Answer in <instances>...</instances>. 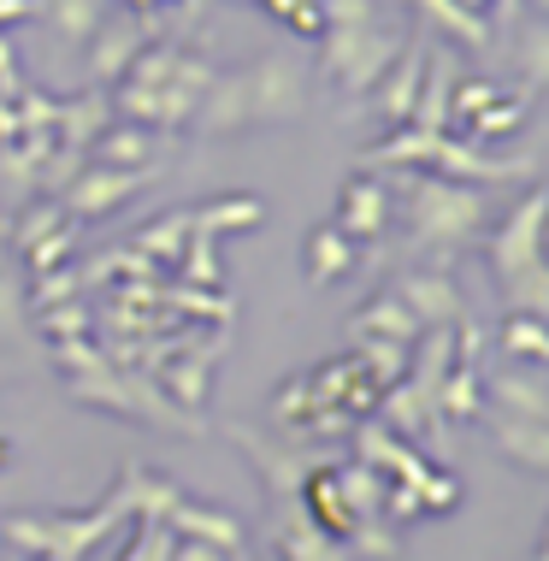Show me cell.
Wrapping results in <instances>:
<instances>
[{"label": "cell", "instance_id": "cell-1", "mask_svg": "<svg viewBox=\"0 0 549 561\" xmlns=\"http://www.w3.org/2000/svg\"><path fill=\"white\" fill-rule=\"evenodd\" d=\"M414 225H420V242H461L484 225V207L479 195L455 178H420L414 184Z\"/></svg>", "mask_w": 549, "mask_h": 561}, {"label": "cell", "instance_id": "cell-2", "mask_svg": "<svg viewBox=\"0 0 549 561\" xmlns=\"http://www.w3.org/2000/svg\"><path fill=\"white\" fill-rule=\"evenodd\" d=\"M544 207H549V190H538L531 202H521L508 214V225L496 231V272H502V284H521L531 266H544L538 261V242H544Z\"/></svg>", "mask_w": 549, "mask_h": 561}, {"label": "cell", "instance_id": "cell-3", "mask_svg": "<svg viewBox=\"0 0 549 561\" xmlns=\"http://www.w3.org/2000/svg\"><path fill=\"white\" fill-rule=\"evenodd\" d=\"M148 178H155V165H136V172H125V165H95V172H83L78 190H71V214H113V207L130 202Z\"/></svg>", "mask_w": 549, "mask_h": 561}, {"label": "cell", "instance_id": "cell-4", "mask_svg": "<svg viewBox=\"0 0 549 561\" xmlns=\"http://www.w3.org/2000/svg\"><path fill=\"white\" fill-rule=\"evenodd\" d=\"M479 420H491V432H496V444H502V455H508V461L549 473V426H544V420L508 414V408H491V414H479Z\"/></svg>", "mask_w": 549, "mask_h": 561}, {"label": "cell", "instance_id": "cell-5", "mask_svg": "<svg viewBox=\"0 0 549 561\" xmlns=\"http://www.w3.org/2000/svg\"><path fill=\"white\" fill-rule=\"evenodd\" d=\"M491 408H508V414H526V420H544L549 426V373L544 367H508L491 378Z\"/></svg>", "mask_w": 549, "mask_h": 561}, {"label": "cell", "instance_id": "cell-6", "mask_svg": "<svg viewBox=\"0 0 549 561\" xmlns=\"http://www.w3.org/2000/svg\"><path fill=\"white\" fill-rule=\"evenodd\" d=\"M338 231H348V237H378L385 231V207H390V195H385V184H378V178H355V184H348L343 195H338Z\"/></svg>", "mask_w": 549, "mask_h": 561}, {"label": "cell", "instance_id": "cell-7", "mask_svg": "<svg viewBox=\"0 0 549 561\" xmlns=\"http://www.w3.org/2000/svg\"><path fill=\"white\" fill-rule=\"evenodd\" d=\"M308 508H313L319 533H331V538H348V526H355V514H348V496H343V479H338V467H319V473L308 479Z\"/></svg>", "mask_w": 549, "mask_h": 561}, {"label": "cell", "instance_id": "cell-8", "mask_svg": "<svg viewBox=\"0 0 549 561\" xmlns=\"http://www.w3.org/2000/svg\"><path fill=\"white\" fill-rule=\"evenodd\" d=\"M402 301H408V313H414L420 325H449L455 320V284L449 278H408L402 284Z\"/></svg>", "mask_w": 549, "mask_h": 561}, {"label": "cell", "instance_id": "cell-9", "mask_svg": "<svg viewBox=\"0 0 549 561\" xmlns=\"http://www.w3.org/2000/svg\"><path fill=\"white\" fill-rule=\"evenodd\" d=\"M502 348H508L514 360H531V367H549V325L538 320V313L514 308L508 325H502Z\"/></svg>", "mask_w": 549, "mask_h": 561}, {"label": "cell", "instance_id": "cell-10", "mask_svg": "<svg viewBox=\"0 0 549 561\" xmlns=\"http://www.w3.org/2000/svg\"><path fill=\"white\" fill-rule=\"evenodd\" d=\"M308 272H313V284H331V278H343L348 266H355V237L338 231V225H325L313 242H308Z\"/></svg>", "mask_w": 549, "mask_h": 561}, {"label": "cell", "instance_id": "cell-11", "mask_svg": "<svg viewBox=\"0 0 549 561\" xmlns=\"http://www.w3.org/2000/svg\"><path fill=\"white\" fill-rule=\"evenodd\" d=\"M373 331H378V337H390V343H408V337H414V331H420V320H414V313H408V301L402 296H378V308H366L361 313V320H355V337H373Z\"/></svg>", "mask_w": 549, "mask_h": 561}, {"label": "cell", "instance_id": "cell-12", "mask_svg": "<svg viewBox=\"0 0 549 561\" xmlns=\"http://www.w3.org/2000/svg\"><path fill=\"white\" fill-rule=\"evenodd\" d=\"M95 154H101L95 165H155V148H148L142 130H113V136H101Z\"/></svg>", "mask_w": 549, "mask_h": 561}, {"label": "cell", "instance_id": "cell-13", "mask_svg": "<svg viewBox=\"0 0 549 561\" xmlns=\"http://www.w3.org/2000/svg\"><path fill=\"white\" fill-rule=\"evenodd\" d=\"M178 514V526H190V533H207L213 543H225V550H237L242 533H237V520H225V514H213V508H190V503H172Z\"/></svg>", "mask_w": 549, "mask_h": 561}, {"label": "cell", "instance_id": "cell-14", "mask_svg": "<svg viewBox=\"0 0 549 561\" xmlns=\"http://www.w3.org/2000/svg\"><path fill=\"white\" fill-rule=\"evenodd\" d=\"M284 561H348V556L331 533H301V538H284Z\"/></svg>", "mask_w": 549, "mask_h": 561}, {"label": "cell", "instance_id": "cell-15", "mask_svg": "<svg viewBox=\"0 0 549 561\" xmlns=\"http://www.w3.org/2000/svg\"><path fill=\"white\" fill-rule=\"evenodd\" d=\"M414 89H420V59H408V66L396 71V89L385 83V118H408V113H414Z\"/></svg>", "mask_w": 549, "mask_h": 561}, {"label": "cell", "instance_id": "cell-16", "mask_svg": "<svg viewBox=\"0 0 549 561\" xmlns=\"http://www.w3.org/2000/svg\"><path fill=\"white\" fill-rule=\"evenodd\" d=\"M165 556L172 561H237V550H225V543H213V538H183Z\"/></svg>", "mask_w": 549, "mask_h": 561}, {"label": "cell", "instance_id": "cell-17", "mask_svg": "<svg viewBox=\"0 0 549 561\" xmlns=\"http://www.w3.org/2000/svg\"><path fill=\"white\" fill-rule=\"evenodd\" d=\"M308 408H313V385H308V378H296V385L278 390V420H308Z\"/></svg>", "mask_w": 549, "mask_h": 561}, {"label": "cell", "instance_id": "cell-18", "mask_svg": "<svg viewBox=\"0 0 549 561\" xmlns=\"http://www.w3.org/2000/svg\"><path fill=\"white\" fill-rule=\"evenodd\" d=\"M491 101H496V89H491V83H467V89H461V101H455V113L472 118L479 107H491Z\"/></svg>", "mask_w": 549, "mask_h": 561}, {"label": "cell", "instance_id": "cell-19", "mask_svg": "<svg viewBox=\"0 0 549 561\" xmlns=\"http://www.w3.org/2000/svg\"><path fill=\"white\" fill-rule=\"evenodd\" d=\"M544 249H549V207H544Z\"/></svg>", "mask_w": 549, "mask_h": 561}, {"label": "cell", "instance_id": "cell-20", "mask_svg": "<svg viewBox=\"0 0 549 561\" xmlns=\"http://www.w3.org/2000/svg\"><path fill=\"white\" fill-rule=\"evenodd\" d=\"M0 467H7V437H0Z\"/></svg>", "mask_w": 549, "mask_h": 561}, {"label": "cell", "instance_id": "cell-21", "mask_svg": "<svg viewBox=\"0 0 549 561\" xmlns=\"http://www.w3.org/2000/svg\"><path fill=\"white\" fill-rule=\"evenodd\" d=\"M538 561H549V543H544V550H538Z\"/></svg>", "mask_w": 549, "mask_h": 561}, {"label": "cell", "instance_id": "cell-22", "mask_svg": "<svg viewBox=\"0 0 549 561\" xmlns=\"http://www.w3.org/2000/svg\"><path fill=\"white\" fill-rule=\"evenodd\" d=\"M42 561H59V556H42Z\"/></svg>", "mask_w": 549, "mask_h": 561}]
</instances>
